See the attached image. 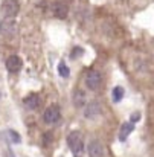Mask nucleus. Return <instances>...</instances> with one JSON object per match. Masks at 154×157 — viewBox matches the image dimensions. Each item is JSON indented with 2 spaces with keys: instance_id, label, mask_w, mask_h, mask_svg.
<instances>
[{
  "instance_id": "f257e3e1",
  "label": "nucleus",
  "mask_w": 154,
  "mask_h": 157,
  "mask_svg": "<svg viewBox=\"0 0 154 157\" xmlns=\"http://www.w3.org/2000/svg\"><path fill=\"white\" fill-rule=\"evenodd\" d=\"M67 145L72 150V153L75 154V157L81 156L83 151H84V142H83V137L78 131H72L67 136Z\"/></svg>"
},
{
  "instance_id": "9b49d317",
  "label": "nucleus",
  "mask_w": 154,
  "mask_h": 157,
  "mask_svg": "<svg viewBox=\"0 0 154 157\" xmlns=\"http://www.w3.org/2000/svg\"><path fill=\"white\" fill-rule=\"evenodd\" d=\"M133 130H134V124H133V122H125V124H122L121 131H119V139H121V140H125V139L128 137V134L133 133Z\"/></svg>"
},
{
  "instance_id": "39448f33",
  "label": "nucleus",
  "mask_w": 154,
  "mask_h": 157,
  "mask_svg": "<svg viewBox=\"0 0 154 157\" xmlns=\"http://www.w3.org/2000/svg\"><path fill=\"white\" fill-rule=\"evenodd\" d=\"M89 156L90 157H104L105 156V148L99 140H90L89 147H87Z\"/></svg>"
},
{
  "instance_id": "f8f14e48",
  "label": "nucleus",
  "mask_w": 154,
  "mask_h": 157,
  "mask_svg": "<svg viewBox=\"0 0 154 157\" xmlns=\"http://www.w3.org/2000/svg\"><path fill=\"white\" fill-rule=\"evenodd\" d=\"M25 105L31 110H35L40 105V98L37 95H29L28 98H25Z\"/></svg>"
},
{
  "instance_id": "0eeeda50",
  "label": "nucleus",
  "mask_w": 154,
  "mask_h": 157,
  "mask_svg": "<svg viewBox=\"0 0 154 157\" xmlns=\"http://www.w3.org/2000/svg\"><path fill=\"white\" fill-rule=\"evenodd\" d=\"M21 58L20 56H17V55H11L8 59H6V69L9 70V72H12V73H15V72H18L20 69H21Z\"/></svg>"
},
{
  "instance_id": "9d476101",
  "label": "nucleus",
  "mask_w": 154,
  "mask_h": 157,
  "mask_svg": "<svg viewBox=\"0 0 154 157\" xmlns=\"http://www.w3.org/2000/svg\"><path fill=\"white\" fill-rule=\"evenodd\" d=\"M52 11H53V15H55L56 18H66L67 14H69V8H67V5H64V3H61V2L53 3Z\"/></svg>"
},
{
  "instance_id": "2eb2a0df",
  "label": "nucleus",
  "mask_w": 154,
  "mask_h": 157,
  "mask_svg": "<svg viewBox=\"0 0 154 157\" xmlns=\"http://www.w3.org/2000/svg\"><path fill=\"white\" fill-rule=\"evenodd\" d=\"M141 119V114L139 113H134L133 116H131V122H136V121H139Z\"/></svg>"
},
{
  "instance_id": "4468645a",
  "label": "nucleus",
  "mask_w": 154,
  "mask_h": 157,
  "mask_svg": "<svg viewBox=\"0 0 154 157\" xmlns=\"http://www.w3.org/2000/svg\"><path fill=\"white\" fill-rule=\"evenodd\" d=\"M58 73H60V76L67 78L69 73H70V70H69V67H67L64 63H60V66H58Z\"/></svg>"
},
{
  "instance_id": "ddd939ff",
  "label": "nucleus",
  "mask_w": 154,
  "mask_h": 157,
  "mask_svg": "<svg viewBox=\"0 0 154 157\" xmlns=\"http://www.w3.org/2000/svg\"><path fill=\"white\" fill-rule=\"evenodd\" d=\"M111 96H113V101L114 102H119V101H122V98H124V89L122 87H114L113 89V93H111Z\"/></svg>"
},
{
  "instance_id": "f03ea898",
  "label": "nucleus",
  "mask_w": 154,
  "mask_h": 157,
  "mask_svg": "<svg viewBox=\"0 0 154 157\" xmlns=\"http://www.w3.org/2000/svg\"><path fill=\"white\" fill-rule=\"evenodd\" d=\"M101 82H102V78H101V73L98 70H90L86 75V86H87V89L98 90L101 87Z\"/></svg>"
},
{
  "instance_id": "423d86ee",
  "label": "nucleus",
  "mask_w": 154,
  "mask_h": 157,
  "mask_svg": "<svg viewBox=\"0 0 154 157\" xmlns=\"http://www.w3.org/2000/svg\"><path fill=\"white\" fill-rule=\"evenodd\" d=\"M101 114V105L98 101H90L86 110H84V117L86 119H95Z\"/></svg>"
},
{
  "instance_id": "1a4fd4ad",
  "label": "nucleus",
  "mask_w": 154,
  "mask_h": 157,
  "mask_svg": "<svg viewBox=\"0 0 154 157\" xmlns=\"http://www.w3.org/2000/svg\"><path fill=\"white\" fill-rule=\"evenodd\" d=\"M0 32L3 35H12L15 32V21L12 18H5L0 23Z\"/></svg>"
},
{
  "instance_id": "20e7f679",
  "label": "nucleus",
  "mask_w": 154,
  "mask_h": 157,
  "mask_svg": "<svg viewBox=\"0 0 154 157\" xmlns=\"http://www.w3.org/2000/svg\"><path fill=\"white\" fill-rule=\"evenodd\" d=\"M60 108H58V105H49L46 110H44V113H43V121L46 122V124H56L58 121H60Z\"/></svg>"
},
{
  "instance_id": "7ed1b4c3",
  "label": "nucleus",
  "mask_w": 154,
  "mask_h": 157,
  "mask_svg": "<svg viewBox=\"0 0 154 157\" xmlns=\"http://www.w3.org/2000/svg\"><path fill=\"white\" fill-rule=\"evenodd\" d=\"M18 9H20V5L17 0H5L2 5V12L6 18H14L17 15Z\"/></svg>"
},
{
  "instance_id": "6e6552de",
  "label": "nucleus",
  "mask_w": 154,
  "mask_h": 157,
  "mask_svg": "<svg viewBox=\"0 0 154 157\" xmlns=\"http://www.w3.org/2000/svg\"><path fill=\"white\" fill-rule=\"evenodd\" d=\"M72 101H73V105L76 108H83L84 105L87 104V96H86V92L78 89L73 92V96H72Z\"/></svg>"
}]
</instances>
